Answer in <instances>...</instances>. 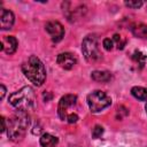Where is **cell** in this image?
Instances as JSON below:
<instances>
[{"instance_id":"obj_8","label":"cell","mask_w":147,"mask_h":147,"mask_svg":"<svg viewBox=\"0 0 147 147\" xmlns=\"http://www.w3.org/2000/svg\"><path fill=\"white\" fill-rule=\"evenodd\" d=\"M56 62H57V64H59L62 69H64V70H70V69H72V68L75 67L77 60H76V57L74 56V54L65 52V53H61V54L57 55Z\"/></svg>"},{"instance_id":"obj_6","label":"cell","mask_w":147,"mask_h":147,"mask_svg":"<svg viewBox=\"0 0 147 147\" xmlns=\"http://www.w3.org/2000/svg\"><path fill=\"white\" fill-rule=\"evenodd\" d=\"M77 102V96L75 94H65L63 95L59 101L57 113L62 121H67V116L71 113H69V109L74 107Z\"/></svg>"},{"instance_id":"obj_16","label":"cell","mask_w":147,"mask_h":147,"mask_svg":"<svg viewBox=\"0 0 147 147\" xmlns=\"http://www.w3.org/2000/svg\"><path fill=\"white\" fill-rule=\"evenodd\" d=\"M102 133H103V127L100 126V125H95L94 129L92 130V137L95 138V139L96 138H100L102 136Z\"/></svg>"},{"instance_id":"obj_2","label":"cell","mask_w":147,"mask_h":147,"mask_svg":"<svg viewBox=\"0 0 147 147\" xmlns=\"http://www.w3.org/2000/svg\"><path fill=\"white\" fill-rule=\"evenodd\" d=\"M22 71L24 76L37 86H41L46 79L45 65L36 55H31L22 64Z\"/></svg>"},{"instance_id":"obj_1","label":"cell","mask_w":147,"mask_h":147,"mask_svg":"<svg viewBox=\"0 0 147 147\" xmlns=\"http://www.w3.org/2000/svg\"><path fill=\"white\" fill-rule=\"evenodd\" d=\"M30 125V118L26 111L16 110V113L8 119L7 134L13 141H20L24 138L28 127Z\"/></svg>"},{"instance_id":"obj_11","label":"cell","mask_w":147,"mask_h":147,"mask_svg":"<svg viewBox=\"0 0 147 147\" xmlns=\"http://www.w3.org/2000/svg\"><path fill=\"white\" fill-rule=\"evenodd\" d=\"M92 79L95 80V82H101V83H107V82H110L111 79V74L109 71H106V70H95L92 72L91 75Z\"/></svg>"},{"instance_id":"obj_22","label":"cell","mask_w":147,"mask_h":147,"mask_svg":"<svg viewBox=\"0 0 147 147\" xmlns=\"http://www.w3.org/2000/svg\"><path fill=\"white\" fill-rule=\"evenodd\" d=\"M5 93H6V87H5L3 85H1V99H3Z\"/></svg>"},{"instance_id":"obj_15","label":"cell","mask_w":147,"mask_h":147,"mask_svg":"<svg viewBox=\"0 0 147 147\" xmlns=\"http://www.w3.org/2000/svg\"><path fill=\"white\" fill-rule=\"evenodd\" d=\"M132 59L138 63V64H140L141 67L145 64V61H146V55L142 53V52H140V51H136L133 54H132Z\"/></svg>"},{"instance_id":"obj_13","label":"cell","mask_w":147,"mask_h":147,"mask_svg":"<svg viewBox=\"0 0 147 147\" xmlns=\"http://www.w3.org/2000/svg\"><path fill=\"white\" fill-rule=\"evenodd\" d=\"M131 31H132V33H133L137 38L147 39V24H144V23L136 24V25L132 26Z\"/></svg>"},{"instance_id":"obj_20","label":"cell","mask_w":147,"mask_h":147,"mask_svg":"<svg viewBox=\"0 0 147 147\" xmlns=\"http://www.w3.org/2000/svg\"><path fill=\"white\" fill-rule=\"evenodd\" d=\"M78 119H79V117H78V115H77L76 113H71V114H69V115L67 116V122L70 123V124L76 123Z\"/></svg>"},{"instance_id":"obj_14","label":"cell","mask_w":147,"mask_h":147,"mask_svg":"<svg viewBox=\"0 0 147 147\" xmlns=\"http://www.w3.org/2000/svg\"><path fill=\"white\" fill-rule=\"evenodd\" d=\"M131 94L140 101H147V88H145V87L134 86L131 88Z\"/></svg>"},{"instance_id":"obj_17","label":"cell","mask_w":147,"mask_h":147,"mask_svg":"<svg viewBox=\"0 0 147 147\" xmlns=\"http://www.w3.org/2000/svg\"><path fill=\"white\" fill-rule=\"evenodd\" d=\"M102 45H103L105 49L111 51V49H113V46H114V40L110 39V38H105L103 41H102Z\"/></svg>"},{"instance_id":"obj_5","label":"cell","mask_w":147,"mask_h":147,"mask_svg":"<svg viewBox=\"0 0 147 147\" xmlns=\"http://www.w3.org/2000/svg\"><path fill=\"white\" fill-rule=\"evenodd\" d=\"M82 52L84 57L88 62H98L102 59V54L99 49L96 37L94 36H87L84 38L82 42Z\"/></svg>"},{"instance_id":"obj_12","label":"cell","mask_w":147,"mask_h":147,"mask_svg":"<svg viewBox=\"0 0 147 147\" xmlns=\"http://www.w3.org/2000/svg\"><path fill=\"white\" fill-rule=\"evenodd\" d=\"M40 145L41 147H55L59 142V139L54 136H52L51 133H44L40 137Z\"/></svg>"},{"instance_id":"obj_10","label":"cell","mask_w":147,"mask_h":147,"mask_svg":"<svg viewBox=\"0 0 147 147\" xmlns=\"http://www.w3.org/2000/svg\"><path fill=\"white\" fill-rule=\"evenodd\" d=\"M14 21H15V16H14L13 11L2 8L1 14H0V28L2 30H8L13 26Z\"/></svg>"},{"instance_id":"obj_4","label":"cell","mask_w":147,"mask_h":147,"mask_svg":"<svg viewBox=\"0 0 147 147\" xmlns=\"http://www.w3.org/2000/svg\"><path fill=\"white\" fill-rule=\"evenodd\" d=\"M86 100H87L88 108L92 113H99V111L106 109L107 107H109L111 103L110 96L106 92L100 91V90H95V91L91 92L87 95Z\"/></svg>"},{"instance_id":"obj_7","label":"cell","mask_w":147,"mask_h":147,"mask_svg":"<svg viewBox=\"0 0 147 147\" xmlns=\"http://www.w3.org/2000/svg\"><path fill=\"white\" fill-rule=\"evenodd\" d=\"M45 30L51 36L52 40L57 42L60 41L64 36V28L63 25L57 21H49L45 25Z\"/></svg>"},{"instance_id":"obj_19","label":"cell","mask_w":147,"mask_h":147,"mask_svg":"<svg viewBox=\"0 0 147 147\" xmlns=\"http://www.w3.org/2000/svg\"><path fill=\"white\" fill-rule=\"evenodd\" d=\"M142 1H125V6L126 7H130V8H139L142 6Z\"/></svg>"},{"instance_id":"obj_23","label":"cell","mask_w":147,"mask_h":147,"mask_svg":"<svg viewBox=\"0 0 147 147\" xmlns=\"http://www.w3.org/2000/svg\"><path fill=\"white\" fill-rule=\"evenodd\" d=\"M145 109H146V113H147V102H146V106H145Z\"/></svg>"},{"instance_id":"obj_9","label":"cell","mask_w":147,"mask_h":147,"mask_svg":"<svg viewBox=\"0 0 147 147\" xmlns=\"http://www.w3.org/2000/svg\"><path fill=\"white\" fill-rule=\"evenodd\" d=\"M17 45H18V42H17V39L15 37H13V36H6L1 40V47H0V49L2 52H5L6 54H9L10 55V54H13V53L16 52Z\"/></svg>"},{"instance_id":"obj_18","label":"cell","mask_w":147,"mask_h":147,"mask_svg":"<svg viewBox=\"0 0 147 147\" xmlns=\"http://www.w3.org/2000/svg\"><path fill=\"white\" fill-rule=\"evenodd\" d=\"M114 41H116V44H117V47L119 48V49H122L123 47H124V45H125V40H123L122 39V37L121 36H118V34H114V39H113Z\"/></svg>"},{"instance_id":"obj_21","label":"cell","mask_w":147,"mask_h":147,"mask_svg":"<svg viewBox=\"0 0 147 147\" xmlns=\"http://www.w3.org/2000/svg\"><path fill=\"white\" fill-rule=\"evenodd\" d=\"M1 123H2V127H1V131H6L7 130V124H6V118L3 116H1Z\"/></svg>"},{"instance_id":"obj_3","label":"cell","mask_w":147,"mask_h":147,"mask_svg":"<svg viewBox=\"0 0 147 147\" xmlns=\"http://www.w3.org/2000/svg\"><path fill=\"white\" fill-rule=\"evenodd\" d=\"M8 101L17 110L28 111L32 109L36 105V94L32 87L24 86L18 91L11 93L8 98Z\"/></svg>"}]
</instances>
